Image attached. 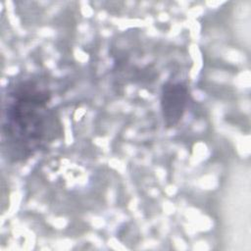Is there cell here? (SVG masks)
Listing matches in <instances>:
<instances>
[{"instance_id":"7a4b0ae2","label":"cell","mask_w":251,"mask_h":251,"mask_svg":"<svg viewBox=\"0 0 251 251\" xmlns=\"http://www.w3.org/2000/svg\"><path fill=\"white\" fill-rule=\"evenodd\" d=\"M189 89L181 81H166L161 89L160 107L166 127L171 128L182 120L189 103Z\"/></svg>"},{"instance_id":"6da1fadb","label":"cell","mask_w":251,"mask_h":251,"mask_svg":"<svg viewBox=\"0 0 251 251\" xmlns=\"http://www.w3.org/2000/svg\"><path fill=\"white\" fill-rule=\"evenodd\" d=\"M50 100L47 86L31 77L10 87L2 122V148L10 162L25 161L63 135Z\"/></svg>"}]
</instances>
